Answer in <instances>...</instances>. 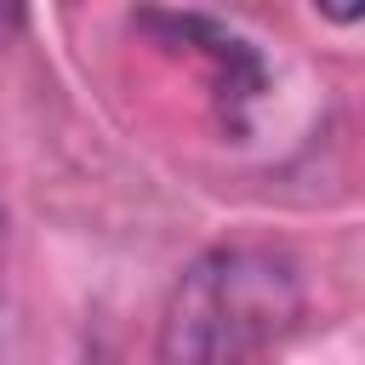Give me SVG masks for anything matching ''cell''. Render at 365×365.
<instances>
[{"mask_svg":"<svg viewBox=\"0 0 365 365\" xmlns=\"http://www.w3.org/2000/svg\"><path fill=\"white\" fill-rule=\"evenodd\" d=\"M279 314H291V274L257 251L217 245L177 274L154 365H251Z\"/></svg>","mask_w":365,"mask_h":365,"instance_id":"6da1fadb","label":"cell"},{"mask_svg":"<svg viewBox=\"0 0 365 365\" xmlns=\"http://www.w3.org/2000/svg\"><path fill=\"white\" fill-rule=\"evenodd\" d=\"M143 29L165 34L171 46L200 51V57L211 63V74H217V97H222V108H228L234 120H240L245 103L262 91V57H257V46L240 40L228 23L200 17V11H143Z\"/></svg>","mask_w":365,"mask_h":365,"instance_id":"7a4b0ae2","label":"cell"},{"mask_svg":"<svg viewBox=\"0 0 365 365\" xmlns=\"http://www.w3.org/2000/svg\"><path fill=\"white\" fill-rule=\"evenodd\" d=\"M17 29H23V11H17V6H0V51H6V40H11Z\"/></svg>","mask_w":365,"mask_h":365,"instance_id":"3957f363","label":"cell"}]
</instances>
